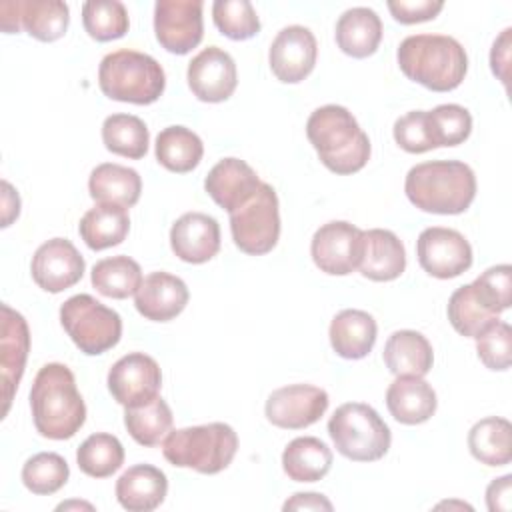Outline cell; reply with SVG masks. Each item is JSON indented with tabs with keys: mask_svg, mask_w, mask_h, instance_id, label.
Wrapping results in <instances>:
<instances>
[{
	"mask_svg": "<svg viewBox=\"0 0 512 512\" xmlns=\"http://www.w3.org/2000/svg\"><path fill=\"white\" fill-rule=\"evenodd\" d=\"M30 408L36 430L50 440L72 438L86 420V404L68 366H42L30 390Z\"/></svg>",
	"mask_w": 512,
	"mask_h": 512,
	"instance_id": "cell-1",
	"label": "cell"
},
{
	"mask_svg": "<svg viewBox=\"0 0 512 512\" xmlns=\"http://www.w3.org/2000/svg\"><path fill=\"white\" fill-rule=\"evenodd\" d=\"M306 136L320 162L336 174H354L370 158V140L344 106L326 104L316 108L306 122Z\"/></svg>",
	"mask_w": 512,
	"mask_h": 512,
	"instance_id": "cell-2",
	"label": "cell"
},
{
	"mask_svg": "<svg viewBox=\"0 0 512 512\" xmlns=\"http://www.w3.org/2000/svg\"><path fill=\"white\" fill-rule=\"evenodd\" d=\"M398 66L406 78L434 92H448L462 84L468 56L462 44L444 34H414L400 42Z\"/></svg>",
	"mask_w": 512,
	"mask_h": 512,
	"instance_id": "cell-3",
	"label": "cell"
},
{
	"mask_svg": "<svg viewBox=\"0 0 512 512\" xmlns=\"http://www.w3.org/2000/svg\"><path fill=\"white\" fill-rule=\"evenodd\" d=\"M404 192L424 212L460 214L476 196V176L460 160L422 162L408 170Z\"/></svg>",
	"mask_w": 512,
	"mask_h": 512,
	"instance_id": "cell-4",
	"label": "cell"
},
{
	"mask_svg": "<svg viewBox=\"0 0 512 512\" xmlns=\"http://www.w3.org/2000/svg\"><path fill=\"white\" fill-rule=\"evenodd\" d=\"M238 450V436L224 422L172 430L162 442L164 458L178 468L218 474L230 466Z\"/></svg>",
	"mask_w": 512,
	"mask_h": 512,
	"instance_id": "cell-5",
	"label": "cell"
},
{
	"mask_svg": "<svg viewBox=\"0 0 512 512\" xmlns=\"http://www.w3.org/2000/svg\"><path fill=\"white\" fill-rule=\"evenodd\" d=\"M98 86L112 100L152 104L162 96L166 76L152 56L136 50H116L102 58Z\"/></svg>",
	"mask_w": 512,
	"mask_h": 512,
	"instance_id": "cell-6",
	"label": "cell"
},
{
	"mask_svg": "<svg viewBox=\"0 0 512 512\" xmlns=\"http://www.w3.org/2000/svg\"><path fill=\"white\" fill-rule=\"evenodd\" d=\"M328 434L336 450L354 462L380 460L392 442L388 424L372 406L362 402L338 406L328 420Z\"/></svg>",
	"mask_w": 512,
	"mask_h": 512,
	"instance_id": "cell-7",
	"label": "cell"
},
{
	"mask_svg": "<svg viewBox=\"0 0 512 512\" xmlns=\"http://www.w3.org/2000/svg\"><path fill=\"white\" fill-rule=\"evenodd\" d=\"M60 322L72 342L88 356L114 348L122 336V318L90 294H76L60 306Z\"/></svg>",
	"mask_w": 512,
	"mask_h": 512,
	"instance_id": "cell-8",
	"label": "cell"
},
{
	"mask_svg": "<svg viewBox=\"0 0 512 512\" xmlns=\"http://www.w3.org/2000/svg\"><path fill=\"white\" fill-rule=\"evenodd\" d=\"M234 244L252 256L270 252L280 238V210L276 190L262 182L258 190L230 212Z\"/></svg>",
	"mask_w": 512,
	"mask_h": 512,
	"instance_id": "cell-9",
	"label": "cell"
},
{
	"mask_svg": "<svg viewBox=\"0 0 512 512\" xmlns=\"http://www.w3.org/2000/svg\"><path fill=\"white\" fill-rule=\"evenodd\" d=\"M70 10L60 0H4L0 4V28L6 34L22 28L40 42H54L64 36Z\"/></svg>",
	"mask_w": 512,
	"mask_h": 512,
	"instance_id": "cell-10",
	"label": "cell"
},
{
	"mask_svg": "<svg viewBox=\"0 0 512 512\" xmlns=\"http://www.w3.org/2000/svg\"><path fill=\"white\" fill-rule=\"evenodd\" d=\"M362 252L364 230L344 220H332L320 226L310 244L314 264L332 276L352 274L360 266Z\"/></svg>",
	"mask_w": 512,
	"mask_h": 512,
	"instance_id": "cell-11",
	"label": "cell"
},
{
	"mask_svg": "<svg viewBox=\"0 0 512 512\" xmlns=\"http://www.w3.org/2000/svg\"><path fill=\"white\" fill-rule=\"evenodd\" d=\"M416 256L424 272L434 278H456L472 266V248L468 240L452 228L430 226L416 240Z\"/></svg>",
	"mask_w": 512,
	"mask_h": 512,
	"instance_id": "cell-12",
	"label": "cell"
},
{
	"mask_svg": "<svg viewBox=\"0 0 512 512\" xmlns=\"http://www.w3.org/2000/svg\"><path fill=\"white\" fill-rule=\"evenodd\" d=\"M162 386L158 362L144 352L122 356L108 372V390L124 408L142 406L154 400Z\"/></svg>",
	"mask_w": 512,
	"mask_h": 512,
	"instance_id": "cell-13",
	"label": "cell"
},
{
	"mask_svg": "<svg viewBox=\"0 0 512 512\" xmlns=\"http://www.w3.org/2000/svg\"><path fill=\"white\" fill-rule=\"evenodd\" d=\"M154 32L168 52L188 54L204 34L202 0H158L154 6Z\"/></svg>",
	"mask_w": 512,
	"mask_h": 512,
	"instance_id": "cell-14",
	"label": "cell"
},
{
	"mask_svg": "<svg viewBox=\"0 0 512 512\" xmlns=\"http://www.w3.org/2000/svg\"><path fill=\"white\" fill-rule=\"evenodd\" d=\"M326 390L312 384H290L274 390L264 406L268 422L286 430H300L318 422L328 408Z\"/></svg>",
	"mask_w": 512,
	"mask_h": 512,
	"instance_id": "cell-15",
	"label": "cell"
},
{
	"mask_svg": "<svg viewBox=\"0 0 512 512\" xmlns=\"http://www.w3.org/2000/svg\"><path fill=\"white\" fill-rule=\"evenodd\" d=\"M84 258L66 238H52L32 256V280L46 292L58 294L74 286L84 274Z\"/></svg>",
	"mask_w": 512,
	"mask_h": 512,
	"instance_id": "cell-16",
	"label": "cell"
},
{
	"mask_svg": "<svg viewBox=\"0 0 512 512\" xmlns=\"http://www.w3.org/2000/svg\"><path fill=\"white\" fill-rule=\"evenodd\" d=\"M316 56L318 44L314 34L298 24L282 28L272 40L268 52L274 76L286 84L302 82L314 70Z\"/></svg>",
	"mask_w": 512,
	"mask_h": 512,
	"instance_id": "cell-17",
	"label": "cell"
},
{
	"mask_svg": "<svg viewBox=\"0 0 512 512\" xmlns=\"http://www.w3.org/2000/svg\"><path fill=\"white\" fill-rule=\"evenodd\" d=\"M186 78L192 94L202 102H224L238 84L232 56L218 46H208L198 52L188 64Z\"/></svg>",
	"mask_w": 512,
	"mask_h": 512,
	"instance_id": "cell-18",
	"label": "cell"
},
{
	"mask_svg": "<svg viewBox=\"0 0 512 512\" xmlns=\"http://www.w3.org/2000/svg\"><path fill=\"white\" fill-rule=\"evenodd\" d=\"M30 350V332L24 316L2 304V336H0V368H2V416L8 414L12 396L24 374Z\"/></svg>",
	"mask_w": 512,
	"mask_h": 512,
	"instance_id": "cell-19",
	"label": "cell"
},
{
	"mask_svg": "<svg viewBox=\"0 0 512 512\" xmlns=\"http://www.w3.org/2000/svg\"><path fill=\"white\" fill-rule=\"evenodd\" d=\"M172 252L188 264H204L220 250V226L202 212L182 214L170 228Z\"/></svg>",
	"mask_w": 512,
	"mask_h": 512,
	"instance_id": "cell-20",
	"label": "cell"
},
{
	"mask_svg": "<svg viewBox=\"0 0 512 512\" xmlns=\"http://www.w3.org/2000/svg\"><path fill=\"white\" fill-rule=\"evenodd\" d=\"M188 298L184 280L168 272H152L134 294V306L148 320L168 322L186 308Z\"/></svg>",
	"mask_w": 512,
	"mask_h": 512,
	"instance_id": "cell-21",
	"label": "cell"
},
{
	"mask_svg": "<svg viewBox=\"0 0 512 512\" xmlns=\"http://www.w3.org/2000/svg\"><path fill=\"white\" fill-rule=\"evenodd\" d=\"M260 184L256 170L240 158L220 160L204 180L208 196L228 212L240 208Z\"/></svg>",
	"mask_w": 512,
	"mask_h": 512,
	"instance_id": "cell-22",
	"label": "cell"
},
{
	"mask_svg": "<svg viewBox=\"0 0 512 512\" xmlns=\"http://www.w3.org/2000/svg\"><path fill=\"white\" fill-rule=\"evenodd\" d=\"M168 492L166 474L152 464L130 466L116 480V498L128 512L156 510Z\"/></svg>",
	"mask_w": 512,
	"mask_h": 512,
	"instance_id": "cell-23",
	"label": "cell"
},
{
	"mask_svg": "<svg viewBox=\"0 0 512 512\" xmlns=\"http://www.w3.org/2000/svg\"><path fill=\"white\" fill-rule=\"evenodd\" d=\"M406 268V252L400 238L382 228L364 232V252L360 260V274L374 282L396 280Z\"/></svg>",
	"mask_w": 512,
	"mask_h": 512,
	"instance_id": "cell-24",
	"label": "cell"
},
{
	"mask_svg": "<svg viewBox=\"0 0 512 512\" xmlns=\"http://www.w3.org/2000/svg\"><path fill=\"white\" fill-rule=\"evenodd\" d=\"M436 392L420 376H398L386 390V406L400 424H422L436 412Z\"/></svg>",
	"mask_w": 512,
	"mask_h": 512,
	"instance_id": "cell-25",
	"label": "cell"
},
{
	"mask_svg": "<svg viewBox=\"0 0 512 512\" xmlns=\"http://www.w3.org/2000/svg\"><path fill=\"white\" fill-rule=\"evenodd\" d=\"M376 332V320L368 312L346 308L332 318L328 336L338 356L346 360H360L374 348Z\"/></svg>",
	"mask_w": 512,
	"mask_h": 512,
	"instance_id": "cell-26",
	"label": "cell"
},
{
	"mask_svg": "<svg viewBox=\"0 0 512 512\" xmlns=\"http://www.w3.org/2000/svg\"><path fill=\"white\" fill-rule=\"evenodd\" d=\"M384 364L394 376H426L434 362L428 338L416 330H396L384 344Z\"/></svg>",
	"mask_w": 512,
	"mask_h": 512,
	"instance_id": "cell-27",
	"label": "cell"
},
{
	"mask_svg": "<svg viewBox=\"0 0 512 512\" xmlns=\"http://www.w3.org/2000/svg\"><path fill=\"white\" fill-rule=\"evenodd\" d=\"M380 40L382 22L372 8H350L336 22V44L352 58H366L374 54Z\"/></svg>",
	"mask_w": 512,
	"mask_h": 512,
	"instance_id": "cell-28",
	"label": "cell"
},
{
	"mask_svg": "<svg viewBox=\"0 0 512 512\" xmlns=\"http://www.w3.org/2000/svg\"><path fill=\"white\" fill-rule=\"evenodd\" d=\"M88 190L98 204H116L122 208H130L140 198L142 180L134 168L104 162L90 172Z\"/></svg>",
	"mask_w": 512,
	"mask_h": 512,
	"instance_id": "cell-29",
	"label": "cell"
},
{
	"mask_svg": "<svg viewBox=\"0 0 512 512\" xmlns=\"http://www.w3.org/2000/svg\"><path fill=\"white\" fill-rule=\"evenodd\" d=\"M332 466V450L314 436H300L288 442L282 452V468L294 482L322 480Z\"/></svg>",
	"mask_w": 512,
	"mask_h": 512,
	"instance_id": "cell-30",
	"label": "cell"
},
{
	"mask_svg": "<svg viewBox=\"0 0 512 512\" xmlns=\"http://www.w3.org/2000/svg\"><path fill=\"white\" fill-rule=\"evenodd\" d=\"M130 230V218L126 208L116 204H96L90 208L80 224L78 232L88 248L106 250L124 242Z\"/></svg>",
	"mask_w": 512,
	"mask_h": 512,
	"instance_id": "cell-31",
	"label": "cell"
},
{
	"mask_svg": "<svg viewBox=\"0 0 512 512\" xmlns=\"http://www.w3.org/2000/svg\"><path fill=\"white\" fill-rule=\"evenodd\" d=\"M204 154V144L186 126H168L156 136V160L170 172L194 170Z\"/></svg>",
	"mask_w": 512,
	"mask_h": 512,
	"instance_id": "cell-32",
	"label": "cell"
},
{
	"mask_svg": "<svg viewBox=\"0 0 512 512\" xmlns=\"http://www.w3.org/2000/svg\"><path fill=\"white\" fill-rule=\"evenodd\" d=\"M510 422L500 416L478 420L468 432V448L472 456L486 466H504L512 460Z\"/></svg>",
	"mask_w": 512,
	"mask_h": 512,
	"instance_id": "cell-33",
	"label": "cell"
},
{
	"mask_svg": "<svg viewBox=\"0 0 512 512\" xmlns=\"http://www.w3.org/2000/svg\"><path fill=\"white\" fill-rule=\"evenodd\" d=\"M92 286L108 298H128L138 292L142 284L140 264L128 256H112L98 260L92 268Z\"/></svg>",
	"mask_w": 512,
	"mask_h": 512,
	"instance_id": "cell-34",
	"label": "cell"
},
{
	"mask_svg": "<svg viewBox=\"0 0 512 512\" xmlns=\"http://www.w3.org/2000/svg\"><path fill=\"white\" fill-rule=\"evenodd\" d=\"M172 422V410L160 396L142 406L126 408L124 412L126 430L142 446H158L164 442L172 430Z\"/></svg>",
	"mask_w": 512,
	"mask_h": 512,
	"instance_id": "cell-35",
	"label": "cell"
},
{
	"mask_svg": "<svg viewBox=\"0 0 512 512\" xmlns=\"http://www.w3.org/2000/svg\"><path fill=\"white\" fill-rule=\"evenodd\" d=\"M104 146L124 158L140 160L148 152L150 134L146 124L134 114H112L102 124Z\"/></svg>",
	"mask_w": 512,
	"mask_h": 512,
	"instance_id": "cell-36",
	"label": "cell"
},
{
	"mask_svg": "<svg viewBox=\"0 0 512 512\" xmlns=\"http://www.w3.org/2000/svg\"><path fill=\"white\" fill-rule=\"evenodd\" d=\"M76 462L86 476L108 478L122 466L124 448L116 436L96 432L78 446Z\"/></svg>",
	"mask_w": 512,
	"mask_h": 512,
	"instance_id": "cell-37",
	"label": "cell"
},
{
	"mask_svg": "<svg viewBox=\"0 0 512 512\" xmlns=\"http://www.w3.org/2000/svg\"><path fill=\"white\" fill-rule=\"evenodd\" d=\"M448 320L458 334L476 338L490 322L498 320V314L480 300L472 284H464L448 300Z\"/></svg>",
	"mask_w": 512,
	"mask_h": 512,
	"instance_id": "cell-38",
	"label": "cell"
},
{
	"mask_svg": "<svg viewBox=\"0 0 512 512\" xmlns=\"http://www.w3.org/2000/svg\"><path fill=\"white\" fill-rule=\"evenodd\" d=\"M82 24L90 38L108 42L128 32V12L118 0H90L82 4Z\"/></svg>",
	"mask_w": 512,
	"mask_h": 512,
	"instance_id": "cell-39",
	"label": "cell"
},
{
	"mask_svg": "<svg viewBox=\"0 0 512 512\" xmlns=\"http://www.w3.org/2000/svg\"><path fill=\"white\" fill-rule=\"evenodd\" d=\"M70 476L68 462L56 452H38L22 466V482L32 494L48 496L58 492Z\"/></svg>",
	"mask_w": 512,
	"mask_h": 512,
	"instance_id": "cell-40",
	"label": "cell"
},
{
	"mask_svg": "<svg viewBox=\"0 0 512 512\" xmlns=\"http://www.w3.org/2000/svg\"><path fill=\"white\" fill-rule=\"evenodd\" d=\"M426 120L434 148L458 146L472 132V116L460 104H440L426 112Z\"/></svg>",
	"mask_w": 512,
	"mask_h": 512,
	"instance_id": "cell-41",
	"label": "cell"
},
{
	"mask_svg": "<svg viewBox=\"0 0 512 512\" xmlns=\"http://www.w3.org/2000/svg\"><path fill=\"white\" fill-rule=\"evenodd\" d=\"M212 18L220 34L230 40H248L260 32V18L248 0H216Z\"/></svg>",
	"mask_w": 512,
	"mask_h": 512,
	"instance_id": "cell-42",
	"label": "cell"
},
{
	"mask_svg": "<svg viewBox=\"0 0 512 512\" xmlns=\"http://www.w3.org/2000/svg\"><path fill=\"white\" fill-rule=\"evenodd\" d=\"M480 362L490 370H508L512 360V328L502 320L490 322L476 336Z\"/></svg>",
	"mask_w": 512,
	"mask_h": 512,
	"instance_id": "cell-43",
	"label": "cell"
},
{
	"mask_svg": "<svg viewBox=\"0 0 512 512\" xmlns=\"http://www.w3.org/2000/svg\"><path fill=\"white\" fill-rule=\"evenodd\" d=\"M480 300L494 312L500 314L510 308L512 302V268L508 264H498L484 270L472 282Z\"/></svg>",
	"mask_w": 512,
	"mask_h": 512,
	"instance_id": "cell-44",
	"label": "cell"
},
{
	"mask_svg": "<svg viewBox=\"0 0 512 512\" xmlns=\"http://www.w3.org/2000/svg\"><path fill=\"white\" fill-rule=\"evenodd\" d=\"M394 140L402 150L410 154H422L432 150L434 144L428 130L426 110H412L400 116L394 122Z\"/></svg>",
	"mask_w": 512,
	"mask_h": 512,
	"instance_id": "cell-45",
	"label": "cell"
},
{
	"mask_svg": "<svg viewBox=\"0 0 512 512\" xmlns=\"http://www.w3.org/2000/svg\"><path fill=\"white\" fill-rule=\"evenodd\" d=\"M444 8L442 0H390L388 10L400 24H416L436 18Z\"/></svg>",
	"mask_w": 512,
	"mask_h": 512,
	"instance_id": "cell-46",
	"label": "cell"
},
{
	"mask_svg": "<svg viewBox=\"0 0 512 512\" xmlns=\"http://www.w3.org/2000/svg\"><path fill=\"white\" fill-rule=\"evenodd\" d=\"M486 504L490 512H510L512 508V476L504 474L486 488Z\"/></svg>",
	"mask_w": 512,
	"mask_h": 512,
	"instance_id": "cell-47",
	"label": "cell"
},
{
	"mask_svg": "<svg viewBox=\"0 0 512 512\" xmlns=\"http://www.w3.org/2000/svg\"><path fill=\"white\" fill-rule=\"evenodd\" d=\"M510 34L512 30L506 28L502 30V34L494 40L492 50H490V66L492 72L498 76V80H502L504 84H508V64H510Z\"/></svg>",
	"mask_w": 512,
	"mask_h": 512,
	"instance_id": "cell-48",
	"label": "cell"
},
{
	"mask_svg": "<svg viewBox=\"0 0 512 512\" xmlns=\"http://www.w3.org/2000/svg\"><path fill=\"white\" fill-rule=\"evenodd\" d=\"M284 510H332V502L318 492H296L284 502Z\"/></svg>",
	"mask_w": 512,
	"mask_h": 512,
	"instance_id": "cell-49",
	"label": "cell"
},
{
	"mask_svg": "<svg viewBox=\"0 0 512 512\" xmlns=\"http://www.w3.org/2000/svg\"><path fill=\"white\" fill-rule=\"evenodd\" d=\"M20 214V196L18 192L2 180V226H10L12 220H16Z\"/></svg>",
	"mask_w": 512,
	"mask_h": 512,
	"instance_id": "cell-50",
	"label": "cell"
}]
</instances>
